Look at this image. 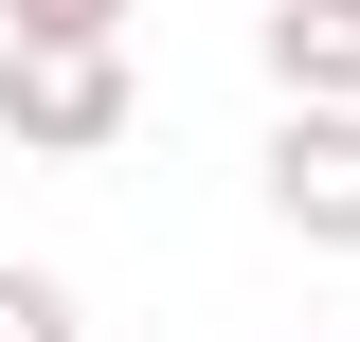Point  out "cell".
I'll list each match as a JSON object with an SVG mask.
<instances>
[{
  "label": "cell",
  "mask_w": 360,
  "mask_h": 342,
  "mask_svg": "<svg viewBox=\"0 0 360 342\" xmlns=\"http://www.w3.org/2000/svg\"><path fill=\"white\" fill-rule=\"evenodd\" d=\"M72 324H90V306H72V289H54V270H37V253H0V342H72Z\"/></svg>",
  "instance_id": "277c9868"
},
{
  "label": "cell",
  "mask_w": 360,
  "mask_h": 342,
  "mask_svg": "<svg viewBox=\"0 0 360 342\" xmlns=\"http://www.w3.org/2000/svg\"><path fill=\"white\" fill-rule=\"evenodd\" d=\"M270 108H360V0H270Z\"/></svg>",
  "instance_id": "3957f363"
},
{
  "label": "cell",
  "mask_w": 360,
  "mask_h": 342,
  "mask_svg": "<svg viewBox=\"0 0 360 342\" xmlns=\"http://www.w3.org/2000/svg\"><path fill=\"white\" fill-rule=\"evenodd\" d=\"M127 108H144L127 37H0V144L90 163V144H127Z\"/></svg>",
  "instance_id": "6da1fadb"
},
{
  "label": "cell",
  "mask_w": 360,
  "mask_h": 342,
  "mask_svg": "<svg viewBox=\"0 0 360 342\" xmlns=\"http://www.w3.org/2000/svg\"><path fill=\"white\" fill-rule=\"evenodd\" d=\"M270 216L307 234V253H360V108H270Z\"/></svg>",
  "instance_id": "7a4b0ae2"
},
{
  "label": "cell",
  "mask_w": 360,
  "mask_h": 342,
  "mask_svg": "<svg viewBox=\"0 0 360 342\" xmlns=\"http://www.w3.org/2000/svg\"><path fill=\"white\" fill-rule=\"evenodd\" d=\"M0 37H127V0H0Z\"/></svg>",
  "instance_id": "5b68a950"
}]
</instances>
